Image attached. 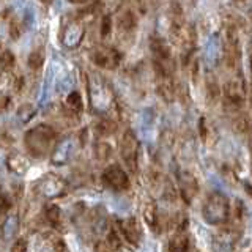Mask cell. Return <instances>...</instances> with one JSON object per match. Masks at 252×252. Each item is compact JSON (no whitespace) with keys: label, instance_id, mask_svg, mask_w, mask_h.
I'll return each instance as SVG.
<instances>
[{"label":"cell","instance_id":"obj_29","mask_svg":"<svg viewBox=\"0 0 252 252\" xmlns=\"http://www.w3.org/2000/svg\"><path fill=\"white\" fill-rule=\"evenodd\" d=\"M22 85H24V77L21 74H13V81H11V89L13 92H21L22 90Z\"/></svg>","mask_w":252,"mask_h":252},{"label":"cell","instance_id":"obj_17","mask_svg":"<svg viewBox=\"0 0 252 252\" xmlns=\"http://www.w3.org/2000/svg\"><path fill=\"white\" fill-rule=\"evenodd\" d=\"M189 251V238L183 230H178L170 236L167 244V252H188Z\"/></svg>","mask_w":252,"mask_h":252},{"label":"cell","instance_id":"obj_16","mask_svg":"<svg viewBox=\"0 0 252 252\" xmlns=\"http://www.w3.org/2000/svg\"><path fill=\"white\" fill-rule=\"evenodd\" d=\"M44 218L55 230H63L65 222H63V213L60 207H57L55 203H47L44 207Z\"/></svg>","mask_w":252,"mask_h":252},{"label":"cell","instance_id":"obj_4","mask_svg":"<svg viewBox=\"0 0 252 252\" xmlns=\"http://www.w3.org/2000/svg\"><path fill=\"white\" fill-rule=\"evenodd\" d=\"M89 96L90 104L96 112H107L117 106L109 84L99 74H90L89 77Z\"/></svg>","mask_w":252,"mask_h":252},{"label":"cell","instance_id":"obj_33","mask_svg":"<svg viewBox=\"0 0 252 252\" xmlns=\"http://www.w3.org/2000/svg\"><path fill=\"white\" fill-rule=\"evenodd\" d=\"M39 2H41L43 5H46V6H49V5H52L54 0H39Z\"/></svg>","mask_w":252,"mask_h":252},{"label":"cell","instance_id":"obj_22","mask_svg":"<svg viewBox=\"0 0 252 252\" xmlns=\"http://www.w3.org/2000/svg\"><path fill=\"white\" fill-rule=\"evenodd\" d=\"M44 63V52L41 49H35L29 55V60H27V65L32 71H38L39 68L43 66Z\"/></svg>","mask_w":252,"mask_h":252},{"label":"cell","instance_id":"obj_35","mask_svg":"<svg viewBox=\"0 0 252 252\" xmlns=\"http://www.w3.org/2000/svg\"><path fill=\"white\" fill-rule=\"evenodd\" d=\"M251 167H252V148H251Z\"/></svg>","mask_w":252,"mask_h":252},{"label":"cell","instance_id":"obj_30","mask_svg":"<svg viewBox=\"0 0 252 252\" xmlns=\"http://www.w3.org/2000/svg\"><path fill=\"white\" fill-rule=\"evenodd\" d=\"M10 35H11V38H19V35H21V29L18 27V21L16 19H11L10 21Z\"/></svg>","mask_w":252,"mask_h":252},{"label":"cell","instance_id":"obj_3","mask_svg":"<svg viewBox=\"0 0 252 252\" xmlns=\"http://www.w3.org/2000/svg\"><path fill=\"white\" fill-rule=\"evenodd\" d=\"M224 96V107L228 114H238L243 110L244 102H246V87H244L243 76L235 71L230 73V77L227 79L222 87Z\"/></svg>","mask_w":252,"mask_h":252},{"label":"cell","instance_id":"obj_1","mask_svg":"<svg viewBox=\"0 0 252 252\" xmlns=\"http://www.w3.org/2000/svg\"><path fill=\"white\" fill-rule=\"evenodd\" d=\"M24 145L30 156L43 159L49 156L57 145V131L51 125L39 123L24 134Z\"/></svg>","mask_w":252,"mask_h":252},{"label":"cell","instance_id":"obj_18","mask_svg":"<svg viewBox=\"0 0 252 252\" xmlns=\"http://www.w3.org/2000/svg\"><path fill=\"white\" fill-rule=\"evenodd\" d=\"M117 129V123L112 118H101V120L94 126V131H96L98 136L101 137H107L110 134H114Z\"/></svg>","mask_w":252,"mask_h":252},{"label":"cell","instance_id":"obj_9","mask_svg":"<svg viewBox=\"0 0 252 252\" xmlns=\"http://www.w3.org/2000/svg\"><path fill=\"white\" fill-rule=\"evenodd\" d=\"M77 140L79 139L74 137V136H69V137H65L63 140H60L59 144L55 145L54 152L51 153V162L55 164V165L66 164L76 153Z\"/></svg>","mask_w":252,"mask_h":252},{"label":"cell","instance_id":"obj_23","mask_svg":"<svg viewBox=\"0 0 252 252\" xmlns=\"http://www.w3.org/2000/svg\"><path fill=\"white\" fill-rule=\"evenodd\" d=\"M13 207V197L0 186V216H5Z\"/></svg>","mask_w":252,"mask_h":252},{"label":"cell","instance_id":"obj_6","mask_svg":"<svg viewBox=\"0 0 252 252\" xmlns=\"http://www.w3.org/2000/svg\"><path fill=\"white\" fill-rule=\"evenodd\" d=\"M90 60L101 69H117L122 62V54L112 46H94L90 52Z\"/></svg>","mask_w":252,"mask_h":252},{"label":"cell","instance_id":"obj_11","mask_svg":"<svg viewBox=\"0 0 252 252\" xmlns=\"http://www.w3.org/2000/svg\"><path fill=\"white\" fill-rule=\"evenodd\" d=\"M118 228H120L122 236L131 244V246H134V248L139 246L140 238H142V228H140L137 218L129 216V218L120 220V222H118Z\"/></svg>","mask_w":252,"mask_h":252},{"label":"cell","instance_id":"obj_25","mask_svg":"<svg viewBox=\"0 0 252 252\" xmlns=\"http://www.w3.org/2000/svg\"><path fill=\"white\" fill-rule=\"evenodd\" d=\"M205 89H207V94H208V98L213 99V101H216L219 98V85H218V81L213 76H208L207 79V82H205Z\"/></svg>","mask_w":252,"mask_h":252},{"label":"cell","instance_id":"obj_7","mask_svg":"<svg viewBox=\"0 0 252 252\" xmlns=\"http://www.w3.org/2000/svg\"><path fill=\"white\" fill-rule=\"evenodd\" d=\"M36 191L39 195H43L44 199H59L66 192V183L65 180L60 178L54 173H47L41 180L38 181Z\"/></svg>","mask_w":252,"mask_h":252},{"label":"cell","instance_id":"obj_8","mask_svg":"<svg viewBox=\"0 0 252 252\" xmlns=\"http://www.w3.org/2000/svg\"><path fill=\"white\" fill-rule=\"evenodd\" d=\"M102 183L115 192H123L129 188V177L118 164H112L102 172Z\"/></svg>","mask_w":252,"mask_h":252},{"label":"cell","instance_id":"obj_12","mask_svg":"<svg viewBox=\"0 0 252 252\" xmlns=\"http://www.w3.org/2000/svg\"><path fill=\"white\" fill-rule=\"evenodd\" d=\"M150 51H152L153 60L162 62V63H170V65H173L172 49L169 47L167 41H165L164 38L158 36V35L150 36Z\"/></svg>","mask_w":252,"mask_h":252},{"label":"cell","instance_id":"obj_19","mask_svg":"<svg viewBox=\"0 0 252 252\" xmlns=\"http://www.w3.org/2000/svg\"><path fill=\"white\" fill-rule=\"evenodd\" d=\"M112 145L106 140H98L94 144V156H96L98 161H107L110 156H112Z\"/></svg>","mask_w":252,"mask_h":252},{"label":"cell","instance_id":"obj_21","mask_svg":"<svg viewBox=\"0 0 252 252\" xmlns=\"http://www.w3.org/2000/svg\"><path fill=\"white\" fill-rule=\"evenodd\" d=\"M144 219L147 220V224L150 227H153V230L158 227V211H156V205L153 202H147L144 208Z\"/></svg>","mask_w":252,"mask_h":252},{"label":"cell","instance_id":"obj_10","mask_svg":"<svg viewBox=\"0 0 252 252\" xmlns=\"http://www.w3.org/2000/svg\"><path fill=\"white\" fill-rule=\"evenodd\" d=\"M85 35V26L84 21L81 19H74L66 24L65 30L62 33V44L68 47V49H74L79 44L82 43Z\"/></svg>","mask_w":252,"mask_h":252},{"label":"cell","instance_id":"obj_14","mask_svg":"<svg viewBox=\"0 0 252 252\" xmlns=\"http://www.w3.org/2000/svg\"><path fill=\"white\" fill-rule=\"evenodd\" d=\"M6 167L10 172L16 173V175H24L30 167L29 158L19 152H13L6 158Z\"/></svg>","mask_w":252,"mask_h":252},{"label":"cell","instance_id":"obj_31","mask_svg":"<svg viewBox=\"0 0 252 252\" xmlns=\"http://www.w3.org/2000/svg\"><path fill=\"white\" fill-rule=\"evenodd\" d=\"M10 106H11V98H8L6 94H0V112H5Z\"/></svg>","mask_w":252,"mask_h":252},{"label":"cell","instance_id":"obj_32","mask_svg":"<svg viewBox=\"0 0 252 252\" xmlns=\"http://www.w3.org/2000/svg\"><path fill=\"white\" fill-rule=\"evenodd\" d=\"M71 3H74V5H84V3H87L89 0H69Z\"/></svg>","mask_w":252,"mask_h":252},{"label":"cell","instance_id":"obj_28","mask_svg":"<svg viewBox=\"0 0 252 252\" xmlns=\"http://www.w3.org/2000/svg\"><path fill=\"white\" fill-rule=\"evenodd\" d=\"M27 248H29L27 240L26 238H18L11 244L10 252H27Z\"/></svg>","mask_w":252,"mask_h":252},{"label":"cell","instance_id":"obj_2","mask_svg":"<svg viewBox=\"0 0 252 252\" xmlns=\"http://www.w3.org/2000/svg\"><path fill=\"white\" fill-rule=\"evenodd\" d=\"M232 215V207L222 192H211L202 207V216L205 222L211 225H224L228 222Z\"/></svg>","mask_w":252,"mask_h":252},{"label":"cell","instance_id":"obj_27","mask_svg":"<svg viewBox=\"0 0 252 252\" xmlns=\"http://www.w3.org/2000/svg\"><path fill=\"white\" fill-rule=\"evenodd\" d=\"M199 132H200V137L205 144H208V140L211 137V129H210V123L205 117H202L199 120Z\"/></svg>","mask_w":252,"mask_h":252},{"label":"cell","instance_id":"obj_24","mask_svg":"<svg viewBox=\"0 0 252 252\" xmlns=\"http://www.w3.org/2000/svg\"><path fill=\"white\" fill-rule=\"evenodd\" d=\"M112 30H114V22H112V16L110 14H104L101 19V26H99V35L101 38H109L112 35Z\"/></svg>","mask_w":252,"mask_h":252},{"label":"cell","instance_id":"obj_5","mask_svg":"<svg viewBox=\"0 0 252 252\" xmlns=\"http://www.w3.org/2000/svg\"><path fill=\"white\" fill-rule=\"evenodd\" d=\"M120 156L129 172L136 173L139 169V156H140V144L131 129H126L120 139Z\"/></svg>","mask_w":252,"mask_h":252},{"label":"cell","instance_id":"obj_13","mask_svg":"<svg viewBox=\"0 0 252 252\" xmlns=\"http://www.w3.org/2000/svg\"><path fill=\"white\" fill-rule=\"evenodd\" d=\"M180 195L183 197L185 202H191L197 191H199V185H197V180L191 172H181L180 173Z\"/></svg>","mask_w":252,"mask_h":252},{"label":"cell","instance_id":"obj_34","mask_svg":"<svg viewBox=\"0 0 252 252\" xmlns=\"http://www.w3.org/2000/svg\"><path fill=\"white\" fill-rule=\"evenodd\" d=\"M251 76H252V54H251Z\"/></svg>","mask_w":252,"mask_h":252},{"label":"cell","instance_id":"obj_26","mask_svg":"<svg viewBox=\"0 0 252 252\" xmlns=\"http://www.w3.org/2000/svg\"><path fill=\"white\" fill-rule=\"evenodd\" d=\"M35 115V107L32 104H24L19 110H18V117L22 123H27L32 120V117Z\"/></svg>","mask_w":252,"mask_h":252},{"label":"cell","instance_id":"obj_15","mask_svg":"<svg viewBox=\"0 0 252 252\" xmlns=\"http://www.w3.org/2000/svg\"><path fill=\"white\" fill-rule=\"evenodd\" d=\"M117 26L123 33H131V32L136 29L137 18L131 8H125V10L120 11V14H118V18H117Z\"/></svg>","mask_w":252,"mask_h":252},{"label":"cell","instance_id":"obj_20","mask_svg":"<svg viewBox=\"0 0 252 252\" xmlns=\"http://www.w3.org/2000/svg\"><path fill=\"white\" fill-rule=\"evenodd\" d=\"M16 65V57L10 49L0 51V69L6 71V73H13V68Z\"/></svg>","mask_w":252,"mask_h":252}]
</instances>
